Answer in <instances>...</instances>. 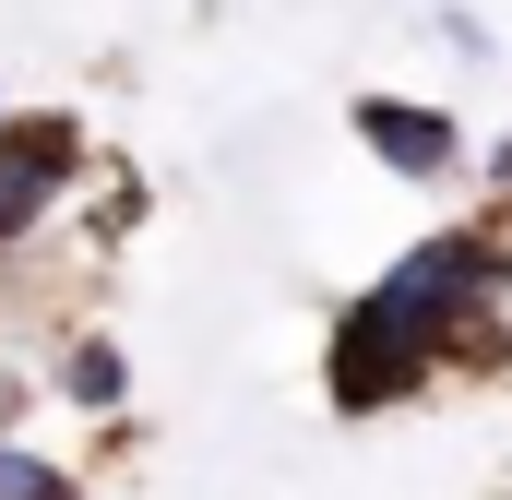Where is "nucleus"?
<instances>
[{"mask_svg": "<svg viewBox=\"0 0 512 500\" xmlns=\"http://www.w3.org/2000/svg\"><path fill=\"white\" fill-rule=\"evenodd\" d=\"M429 370H441V334H429L393 286H370V298H346V310H334L322 393H334L346 417H393V405H417V393H429Z\"/></svg>", "mask_w": 512, "mask_h": 500, "instance_id": "obj_1", "label": "nucleus"}, {"mask_svg": "<svg viewBox=\"0 0 512 500\" xmlns=\"http://www.w3.org/2000/svg\"><path fill=\"white\" fill-rule=\"evenodd\" d=\"M60 393H72L84 417H120V405H131V358L108 346V334H84V346L60 358Z\"/></svg>", "mask_w": 512, "mask_h": 500, "instance_id": "obj_5", "label": "nucleus"}, {"mask_svg": "<svg viewBox=\"0 0 512 500\" xmlns=\"http://www.w3.org/2000/svg\"><path fill=\"white\" fill-rule=\"evenodd\" d=\"M382 286L417 310V322H429V334H441V358H453V346H477V334L501 322V298H512V250L489 239V227H441V239L405 250Z\"/></svg>", "mask_w": 512, "mask_h": 500, "instance_id": "obj_2", "label": "nucleus"}, {"mask_svg": "<svg viewBox=\"0 0 512 500\" xmlns=\"http://www.w3.org/2000/svg\"><path fill=\"white\" fill-rule=\"evenodd\" d=\"M358 143L382 155L393 179H453V167H465L453 120H441V108H405V96H358Z\"/></svg>", "mask_w": 512, "mask_h": 500, "instance_id": "obj_4", "label": "nucleus"}, {"mask_svg": "<svg viewBox=\"0 0 512 500\" xmlns=\"http://www.w3.org/2000/svg\"><path fill=\"white\" fill-rule=\"evenodd\" d=\"M0 500H84L48 453H24V441H0Z\"/></svg>", "mask_w": 512, "mask_h": 500, "instance_id": "obj_6", "label": "nucleus"}, {"mask_svg": "<svg viewBox=\"0 0 512 500\" xmlns=\"http://www.w3.org/2000/svg\"><path fill=\"white\" fill-rule=\"evenodd\" d=\"M84 179V120L36 108V120H0V250L36 239V215Z\"/></svg>", "mask_w": 512, "mask_h": 500, "instance_id": "obj_3", "label": "nucleus"}, {"mask_svg": "<svg viewBox=\"0 0 512 500\" xmlns=\"http://www.w3.org/2000/svg\"><path fill=\"white\" fill-rule=\"evenodd\" d=\"M0 120H12V108H0Z\"/></svg>", "mask_w": 512, "mask_h": 500, "instance_id": "obj_7", "label": "nucleus"}]
</instances>
